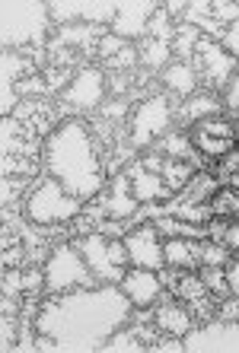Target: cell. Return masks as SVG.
<instances>
[{
    "label": "cell",
    "mask_w": 239,
    "mask_h": 353,
    "mask_svg": "<svg viewBox=\"0 0 239 353\" xmlns=\"http://www.w3.org/2000/svg\"><path fill=\"white\" fill-rule=\"evenodd\" d=\"M58 39L61 41H77V45H86V41L102 39V29H99V26H90V23H83V26H61Z\"/></svg>",
    "instance_id": "obj_28"
},
{
    "label": "cell",
    "mask_w": 239,
    "mask_h": 353,
    "mask_svg": "<svg viewBox=\"0 0 239 353\" xmlns=\"http://www.w3.org/2000/svg\"><path fill=\"white\" fill-rule=\"evenodd\" d=\"M220 319L239 321V296H233V299H227V303L220 305Z\"/></svg>",
    "instance_id": "obj_39"
},
{
    "label": "cell",
    "mask_w": 239,
    "mask_h": 353,
    "mask_svg": "<svg viewBox=\"0 0 239 353\" xmlns=\"http://www.w3.org/2000/svg\"><path fill=\"white\" fill-rule=\"evenodd\" d=\"M163 83L179 96H191L195 86H198V70L189 61H179V64H169L163 70Z\"/></svg>",
    "instance_id": "obj_21"
},
{
    "label": "cell",
    "mask_w": 239,
    "mask_h": 353,
    "mask_svg": "<svg viewBox=\"0 0 239 353\" xmlns=\"http://www.w3.org/2000/svg\"><path fill=\"white\" fill-rule=\"evenodd\" d=\"M201 280H204L207 293H230V280H227V271H223V268H204V271H201Z\"/></svg>",
    "instance_id": "obj_31"
},
{
    "label": "cell",
    "mask_w": 239,
    "mask_h": 353,
    "mask_svg": "<svg viewBox=\"0 0 239 353\" xmlns=\"http://www.w3.org/2000/svg\"><path fill=\"white\" fill-rule=\"evenodd\" d=\"M124 290V296L131 299L137 309H147L160 299V290H163V280H160L157 271H150V268H128L124 280L118 283Z\"/></svg>",
    "instance_id": "obj_15"
},
{
    "label": "cell",
    "mask_w": 239,
    "mask_h": 353,
    "mask_svg": "<svg viewBox=\"0 0 239 353\" xmlns=\"http://www.w3.org/2000/svg\"><path fill=\"white\" fill-rule=\"evenodd\" d=\"M198 261L204 268H227L230 264V248L207 242V239H198Z\"/></svg>",
    "instance_id": "obj_27"
},
{
    "label": "cell",
    "mask_w": 239,
    "mask_h": 353,
    "mask_svg": "<svg viewBox=\"0 0 239 353\" xmlns=\"http://www.w3.org/2000/svg\"><path fill=\"white\" fill-rule=\"evenodd\" d=\"M77 252L83 255V261L90 264V271L96 280L102 283H122L124 274H128V264H131V255L124 248V239H106L102 232H90L74 242Z\"/></svg>",
    "instance_id": "obj_5"
},
{
    "label": "cell",
    "mask_w": 239,
    "mask_h": 353,
    "mask_svg": "<svg viewBox=\"0 0 239 353\" xmlns=\"http://www.w3.org/2000/svg\"><path fill=\"white\" fill-rule=\"evenodd\" d=\"M189 137H191V147L198 153H204L207 159H223L227 153H233L239 147V128L220 115L195 121Z\"/></svg>",
    "instance_id": "obj_7"
},
{
    "label": "cell",
    "mask_w": 239,
    "mask_h": 353,
    "mask_svg": "<svg viewBox=\"0 0 239 353\" xmlns=\"http://www.w3.org/2000/svg\"><path fill=\"white\" fill-rule=\"evenodd\" d=\"M220 108H223V102L217 96H211V92H198V96H191L189 102L179 108V118L182 121H189V124H195V121H201V118L220 115Z\"/></svg>",
    "instance_id": "obj_22"
},
{
    "label": "cell",
    "mask_w": 239,
    "mask_h": 353,
    "mask_svg": "<svg viewBox=\"0 0 239 353\" xmlns=\"http://www.w3.org/2000/svg\"><path fill=\"white\" fill-rule=\"evenodd\" d=\"M223 105L233 108V112H239V77L236 80H230V86L223 90Z\"/></svg>",
    "instance_id": "obj_37"
},
{
    "label": "cell",
    "mask_w": 239,
    "mask_h": 353,
    "mask_svg": "<svg viewBox=\"0 0 239 353\" xmlns=\"http://www.w3.org/2000/svg\"><path fill=\"white\" fill-rule=\"evenodd\" d=\"M211 13L220 26H236L239 23V3H223V0H214L211 3Z\"/></svg>",
    "instance_id": "obj_34"
},
{
    "label": "cell",
    "mask_w": 239,
    "mask_h": 353,
    "mask_svg": "<svg viewBox=\"0 0 239 353\" xmlns=\"http://www.w3.org/2000/svg\"><path fill=\"white\" fill-rule=\"evenodd\" d=\"M223 239H227V248H230V255L239 258V220L227 226V236H223Z\"/></svg>",
    "instance_id": "obj_38"
},
{
    "label": "cell",
    "mask_w": 239,
    "mask_h": 353,
    "mask_svg": "<svg viewBox=\"0 0 239 353\" xmlns=\"http://www.w3.org/2000/svg\"><path fill=\"white\" fill-rule=\"evenodd\" d=\"M118 51H124V39H118V35H102L99 39V58L115 61Z\"/></svg>",
    "instance_id": "obj_35"
},
{
    "label": "cell",
    "mask_w": 239,
    "mask_h": 353,
    "mask_svg": "<svg viewBox=\"0 0 239 353\" xmlns=\"http://www.w3.org/2000/svg\"><path fill=\"white\" fill-rule=\"evenodd\" d=\"M150 35H153V39H166V41H173V17H169V13H166V10H157V13H153V19H150Z\"/></svg>",
    "instance_id": "obj_32"
},
{
    "label": "cell",
    "mask_w": 239,
    "mask_h": 353,
    "mask_svg": "<svg viewBox=\"0 0 239 353\" xmlns=\"http://www.w3.org/2000/svg\"><path fill=\"white\" fill-rule=\"evenodd\" d=\"M157 10L160 7L153 0H118V13L112 19V35H118V39H137V35H144Z\"/></svg>",
    "instance_id": "obj_12"
},
{
    "label": "cell",
    "mask_w": 239,
    "mask_h": 353,
    "mask_svg": "<svg viewBox=\"0 0 239 353\" xmlns=\"http://www.w3.org/2000/svg\"><path fill=\"white\" fill-rule=\"evenodd\" d=\"M51 10L39 0H3L0 3V45L3 48H32L48 39Z\"/></svg>",
    "instance_id": "obj_3"
},
{
    "label": "cell",
    "mask_w": 239,
    "mask_h": 353,
    "mask_svg": "<svg viewBox=\"0 0 239 353\" xmlns=\"http://www.w3.org/2000/svg\"><path fill=\"white\" fill-rule=\"evenodd\" d=\"M173 51V41H166V39H150L147 41V48H144V64H150V67H160L166 61V54Z\"/></svg>",
    "instance_id": "obj_30"
},
{
    "label": "cell",
    "mask_w": 239,
    "mask_h": 353,
    "mask_svg": "<svg viewBox=\"0 0 239 353\" xmlns=\"http://www.w3.org/2000/svg\"><path fill=\"white\" fill-rule=\"evenodd\" d=\"M124 248L131 255L134 268H150V271H160L166 264L163 258V245H160V230L157 223H144L137 230H131L124 236Z\"/></svg>",
    "instance_id": "obj_11"
},
{
    "label": "cell",
    "mask_w": 239,
    "mask_h": 353,
    "mask_svg": "<svg viewBox=\"0 0 239 353\" xmlns=\"http://www.w3.org/2000/svg\"><path fill=\"white\" fill-rule=\"evenodd\" d=\"M217 175H220L223 181H230L233 175H239V147L220 159V165H217Z\"/></svg>",
    "instance_id": "obj_36"
},
{
    "label": "cell",
    "mask_w": 239,
    "mask_h": 353,
    "mask_svg": "<svg viewBox=\"0 0 239 353\" xmlns=\"http://www.w3.org/2000/svg\"><path fill=\"white\" fill-rule=\"evenodd\" d=\"M45 169L51 179H58L67 191L80 201H90L102 191V159L96 153L90 124L83 118H67L41 143Z\"/></svg>",
    "instance_id": "obj_2"
},
{
    "label": "cell",
    "mask_w": 239,
    "mask_h": 353,
    "mask_svg": "<svg viewBox=\"0 0 239 353\" xmlns=\"http://www.w3.org/2000/svg\"><path fill=\"white\" fill-rule=\"evenodd\" d=\"M198 61H201V77H204L211 86H230V77L236 70V54H227V48H220L217 41L198 39Z\"/></svg>",
    "instance_id": "obj_13"
},
{
    "label": "cell",
    "mask_w": 239,
    "mask_h": 353,
    "mask_svg": "<svg viewBox=\"0 0 239 353\" xmlns=\"http://www.w3.org/2000/svg\"><path fill=\"white\" fill-rule=\"evenodd\" d=\"M189 48H198V35H195V29H191L189 23L179 26V39L173 41V51L179 54V58H185V54H191Z\"/></svg>",
    "instance_id": "obj_33"
},
{
    "label": "cell",
    "mask_w": 239,
    "mask_h": 353,
    "mask_svg": "<svg viewBox=\"0 0 239 353\" xmlns=\"http://www.w3.org/2000/svg\"><path fill=\"white\" fill-rule=\"evenodd\" d=\"M106 92V80H102L99 67H80L74 83L64 90V102L70 108H96Z\"/></svg>",
    "instance_id": "obj_14"
},
{
    "label": "cell",
    "mask_w": 239,
    "mask_h": 353,
    "mask_svg": "<svg viewBox=\"0 0 239 353\" xmlns=\"http://www.w3.org/2000/svg\"><path fill=\"white\" fill-rule=\"evenodd\" d=\"M227 280H230V293H233V296H239V264L227 271Z\"/></svg>",
    "instance_id": "obj_41"
},
{
    "label": "cell",
    "mask_w": 239,
    "mask_h": 353,
    "mask_svg": "<svg viewBox=\"0 0 239 353\" xmlns=\"http://www.w3.org/2000/svg\"><path fill=\"white\" fill-rule=\"evenodd\" d=\"M124 105H128V102H118V105H108V108H106V115H108V118H112V115H122V112H124Z\"/></svg>",
    "instance_id": "obj_42"
},
{
    "label": "cell",
    "mask_w": 239,
    "mask_h": 353,
    "mask_svg": "<svg viewBox=\"0 0 239 353\" xmlns=\"http://www.w3.org/2000/svg\"><path fill=\"white\" fill-rule=\"evenodd\" d=\"M137 207L140 201L131 194V175L128 172H118L115 181H112V194H108V216H115V220H124V216H131L137 214Z\"/></svg>",
    "instance_id": "obj_18"
},
{
    "label": "cell",
    "mask_w": 239,
    "mask_h": 353,
    "mask_svg": "<svg viewBox=\"0 0 239 353\" xmlns=\"http://www.w3.org/2000/svg\"><path fill=\"white\" fill-rule=\"evenodd\" d=\"M175 293L182 296V299H189V303H195L201 309V312L207 315V287L201 277H175Z\"/></svg>",
    "instance_id": "obj_24"
},
{
    "label": "cell",
    "mask_w": 239,
    "mask_h": 353,
    "mask_svg": "<svg viewBox=\"0 0 239 353\" xmlns=\"http://www.w3.org/2000/svg\"><path fill=\"white\" fill-rule=\"evenodd\" d=\"M45 290L51 296L55 293H67V290H77V287H93V271L90 264L83 261V255L77 252V245H58L51 248L48 261H45Z\"/></svg>",
    "instance_id": "obj_6"
},
{
    "label": "cell",
    "mask_w": 239,
    "mask_h": 353,
    "mask_svg": "<svg viewBox=\"0 0 239 353\" xmlns=\"http://www.w3.org/2000/svg\"><path fill=\"white\" fill-rule=\"evenodd\" d=\"M173 124V108L163 96H150L147 102H140L137 112L131 115V143L134 147H150L153 140L169 134Z\"/></svg>",
    "instance_id": "obj_9"
},
{
    "label": "cell",
    "mask_w": 239,
    "mask_h": 353,
    "mask_svg": "<svg viewBox=\"0 0 239 353\" xmlns=\"http://www.w3.org/2000/svg\"><path fill=\"white\" fill-rule=\"evenodd\" d=\"M211 210H214V220H239V188L233 185L217 188V194L211 197Z\"/></svg>",
    "instance_id": "obj_23"
},
{
    "label": "cell",
    "mask_w": 239,
    "mask_h": 353,
    "mask_svg": "<svg viewBox=\"0 0 239 353\" xmlns=\"http://www.w3.org/2000/svg\"><path fill=\"white\" fill-rule=\"evenodd\" d=\"M163 258L169 268H195L198 264V239H169L163 245Z\"/></svg>",
    "instance_id": "obj_19"
},
{
    "label": "cell",
    "mask_w": 239,
    "mask_h": 353,
    "mask_svg": "<svg viewBox=\"0 0 239 353\" xmlns=\"http://www.w3.org/2000/svg\"><path fill=\"white\" fill-rule=\"evenodd\" d=\"M102 350L106 353H140V350H150V347L137 337V331H115V334L106 341Z\"/></svg>",
    "instance_id": "obj_26"
},
{
    "label": "cell",
    "mask_w": 239,
    "mask_h": 353,
    "mask_svg": "<svg viewBox=\"0 0 239 353\" xmlns=\"http://www.w3.org/2000/svg\"><path fill=\"white\" fill-rule=\"evenodd\" d=\"M160 175H163V181H166V188H169V194L175 197L198 172H195V165H191L189 159H169V157H163Z\"/></svg>",
    "instance_id": "obj_20"
},
{
    "label": "cell",
    "mask_w": 239,
    "mask_h": 353,
    "mask_svg": "<svg viewBox=\"0 0 239 353\" xmlns=\"http://www.w3.org/2000/svg\"><path fill=\"white\" fill-rule=\"evenodd\" d=\"M23 70H29V64L19 58L17 51H3V58H0V77H3V86H10L13 80H19Z\"/></svg>",
    "instance_id": "obj_29"
},
{
    "label": "cell",
    "mask_w": 239,
    "mask_h": 353,
    "mask_svg": "<svg viewBox=\"0 0 239 353\" xmlns=\"http://www.w3.org/2000/svg\"><path fill=\"white\" fill-rule=\"evenodd\" d=\"M182 350L189 353H239V321L220 319L182 337Z\"/></svg>",
    "instance_id": "obj_8"
},
{
    "label": "cell",
    "mask_w": 239,
    "mask_h": 353,
    "mask_svg": "<svg viewBox=\"0 0 239 353\" xmlns=\"http://www.w3.org/2000/svg\"><path fill=\"white\" fill-rule=\"evenodd\" d=\"M223 41H227V48L236 51L239 54V23L233 26V29H227V35H223Z\"/></svg>",
    "instance_id": "obj_40"
},
{
    "label": "cell",
    "mask_w": 239,
    "mask_h": 353,
    "mask_svg": "<svg viewBox=\"0 0 239 353\" xmlns=\"http://www.w3.org/2000/svg\"><path fill=\"white\" fill-rule=\"evenodd\" d=\"M48 10L61 23H70V19L80 17L90 26H106L115 19L118 0H55V3H48Z\"/></svg>",
    "instance_id": "obj_10"
},
{
    "label": "cell",
    "mask_w": 239,
    "mask_h": 353,
    "mask_svg": "<svg viewBox=\"0 0 239 353\" xmlns=\"http://www.w3.org/2000/svg\"><path fill=\"white\" fill-rule=\"evenodd\" d=\"M134 303L118 283L77 287L45 299L35 315V334H45L61 353H99L131 319Z\"/></svg>",
    "instance_id": "obj_1"
},
{
    "label": "cell",
    "mask_w": 239,
    "mask_h": 353,
    "mask_svg": "<svg viewBox=\"0 0 239 353\" xmlns=\"http://www.w3.org/2000/svg\"><path fill=\"white\" fill-rule=\"evenodd\" d=\"M153 319H157V328L169 337H185L189 331H195V315L182 303H163L153 312Z\"/></svg>",
    "instance_id": "obj_17"
},
{
    "label": "cell",
    "mask_w": 239,
    "mask_h": 353,
    "mask_svg": "<svg viewBox=\"0 0 239 353\" xmlns=\"http://www.w3.org/2000/svg\"><path fill=\"white\" fill-rule=\"evenodd\" d=\"M169 153V159H191V137L185 131H169L160 137V153Z\"/></svg>",
    "instance_id": "obj_25"
},
{
    "label": "cell",
    "mask_w": 239,
    "mask_h": 353,
    "mask_svg": "<svg viewBox=\"0 0 239 353\" xmlns=\"http://www.w3.org/2000/svg\"><path fill=\"white\" fill-rule=\"evenodd\" d=\"M124 172L131 175V194L137 197L140 204H150V201H163V197H173L169 194V188H166V181L160 172H150L147 165H144V159H137V163H131Z\"/></svg>",
    "instance_id": "obj_16"
},
{
    "label": "cell",
    "mask_w": 239,
    "mask_h": 353,
    "mask_svg": "<svg viewBox=\"0 0 239 353\" xmlns=\"http://www.w3.org/2000/svg\"><path fill=\"white\" fill-rule=\"evenodd\" d=\"M80 210H83L80 197H74L58 179H51V175H45V179L29 191V197H26V220L35 223V226H58V223H67V220H74V216H80Z\"/></svg>",
    "instance_id": "obj_4"
}]
</instances>
